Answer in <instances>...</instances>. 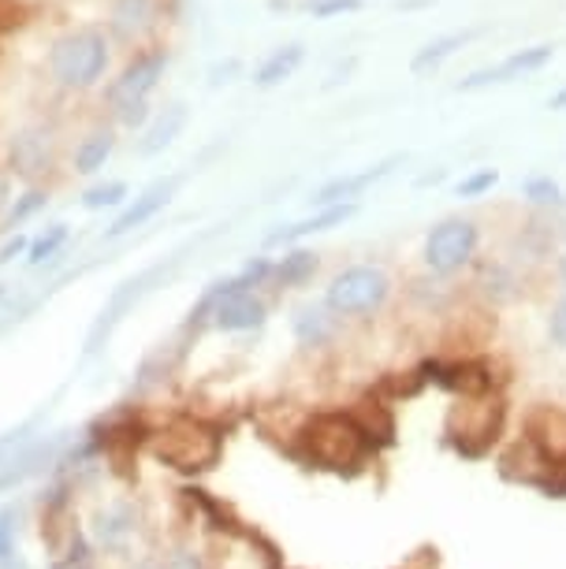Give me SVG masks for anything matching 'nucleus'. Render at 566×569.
I'll use <instances>...</instances> for the list:
<instances>
[{"mask_svg": "<svg viewBox=\"0 0 566 569\" xmlns=\"http://www.w3.org/2000/svg\"><path fill=\"white\" fill-rule=\"evenodd\" d=\"M295 447L309 466L339 472V477H355L366 469V461L377 455L369 447V439L361 436V428L350 421L347 410H325L306 417L302 428L295 436Z\"/></svg>", "mask_w": 566, "mask_h": 569, "instance_id": "obj_1", "label": "nucleus"}, {"mask_svg": "<svg viewBox=\"0 0 566 569\" xmlns=\"http://www.w3.org/2000/svg\"><path fill=\"white\" fill-rule=\"evenodd\" d=\"M146 447L160 466L187 472V477H198V472H209L220 461L224 439L217 428L198 421V417H172V421L160 425L157 432L146 439Z\"/></svg>", "mask_w": 566, "mask_h": 569, "instance_id": "obj_2", "label": "nucleus"}, {"mask_svg": "<svg viewBox=\"0 0 566 569\" xmlns=\"http://www.w3.org/2000/svg\"><path fill=\"white\" fill-rule=\"evenodd\" d=\"M507 428V402L504 395H469V399H455V406L447 410L444 439L455 455L463 458H485L493 455V447L499 443Z\"/></svg>", "mask_w": 566, "mask_h": 569, "instance_id": "obj_3", "label": "nucleus"}, {"mask_svg": "<svg viewBox=\"0 0 566 569\" xmlns=\"http://www.w3.org/2000/svg\"><path fill=\"white\" fill-rule=\"evenodd\" d=\"M195 242H187L183 250H176L172 257H165V261H157V264H149L146 272H138L131 279H123L120 287L112 291V298L105 302V309L98 313V320H93V328H90V336H87V358H93V353H101L105 350V342L112 339V331L120 328V320L131 313V309L142 302V298L149 291H157V287H165L168 279H172V272L179 264H183V253L190 250Z\"/></svg>", "mask_w": 566, "mask_h": 569, "instance_id": "obj_4", "label": "nucleus"}, {"mask_svg": "<svg viewBox=\"0 0 566 569\" xmlns=\"http://www.w3.org/2000/svg\"><path fill=\"white\" fill-rule=\"evenodd\" d=\"M391 298V276L380 264H350L325 287V306L339 320H366L380 313Z\"/></svg>", "mask_w": 566, "mask_h": 569, "instance_id": "obj_5", "label": "nucleus"}, {"mask_svg": "<svg viewBox=\"0 0 566 569\" xmlns=\"http://www.w3.org/2000/svg\"><path fill=\"white\" fill-rule=\"evenodd\" d=\"M105 63H109V46H105V34L98 30H75V34H63L57 46H52L49 68L52 79L68 90H87L105 74Z\"/></svg>", "mask_w": 566, "mask_h": 569, "instance_id": "obj_6", "label": "nucleus"}, {"mask_svg": "<svg viewBox=\"0 0 566 569\" xmlns=\"http://www.w3.org/2000/svg\"><path fill=\"white\" fill-rule=\"evenodd\" d=\"M477 246H480V228L477 220L469 217H447L440 220L436 228H429L421 242V261L429 268L433 276H455L463 272L466 264H474L477 257Z\"/></svg>", "mask_w": 566, "mask_h": 569, "instance_id": "obj_7", "label": "nucleus"}, {"mask_svg": "<svg viewBox=\"0 0 566 569\" xmlns=\"http://www.w3.org/2000/svg\"><path fill=\"white\" fill-rule=\"evenodd\" d=\"M399 164H407V153H391V157H384V160H377V164H369L361 171H350V176H336V179L320 182V187L314 190V198H309V206L328 209V206H347V201H358L369 187H377L380 179H388Z\"/></svg>", "mask_w": 566, "mask_h": 569, "instance_id": "obj_8", "label": "nucleus"}, {"mask_svg": "<svg viewBox=\"0 0 566 569\" xmlns=\"http://www.w3.org/2000/svg\"><path fill=\"white\" fill-rule=\"evenodd\" d=\"M552 57H555V46H529V49H518V52H510L507 60L469 71L466 79L458 82V93H474V90H485V86H496V82L526 79V74L540 71V68H548Z\"/></svg>", "mask_w": 566, "mask_h": 569, "instance_id": "obj_9", "label": "nucleus"}, {"mask_svg": "<svg viewBox=\"0 0 566 569\" xmlns=\"http://www.w3.org/2000/svg\"><path fill=\"white\" fill-rule=\"evenodd\" d=\"M522 436L540 450L548 466H566V410L552 402L529 406L522 417Z\"/></svg>", "mask_w": 566, "mask_h": 569, "instance_id": "obj_10", "label": "nucleus"}, {"mask_svg": "<svg viewBox=\"0 0 566 569\" xmlns=\"http://www.w3.org/2000/svg\"><path fill=\"white\" fill-rule=\"evenodd\" d=\"M183 171H176V176H165V179H157V182H149V187L138 194L131 206H127L120 217H116V223L109 231H105V242H116V239H123V234H131L135 228H142V223H149L157 217L160 209L168 206V201L176 198V190L183 187Z\"/></svg>", "mask_w": 566, "mask_h": 569, "instance_id": "obj_11", "label": "nucleus"}, {"mask_svg": "<svg viewBox=\"0 0 566 569\" xmlns=\"http://www.w3.org/2000/svg\"><path fill=\"white\" fill-rule=\"evenodd\" d=\"M168 68V52H146V57H138L135 63H127L123 74L109 86V104L116 112L127 109V104H138L149 98V90L160 82V74Z\"/></svg>", "mask_w": 566, "mask_h": 569, "instance_id": "obj_12", "label": "nucleus"}, {"mask_svg": "<svg viewBox=\"0 0 566 569\" xmlns=\"http://www.w3.org/2000/svg\"><path fill=\"white\" fill-rule=\"evenodd\" d=\"M496 461H499V477H504V480H510V485H522V488H537V491H540V485L548 480V472H552V466L544 461V455L529 443L526 436L510 439V443L499 450Z\"/></svg>", "mask_w": 566, "mask_h": 569, "instance_id": "obj_13", "label": "nucleus"}, {"mask_svg": "<svg viewBox=\"0 0 566 569\" xmlns=\"http://www.w3.org/2000/svg\"><path fill=\"white\" fill-rule=\"evenodd\" d=\"M291 331H295L298 347L320 350V347H328V342H336L339 317L325 302H302L291 309Z\"/></svg>", "mask_w": 566, "mask_h": 569, "instance_id": "obj_14", "label": "nucleus"}, {"mask_svg": "<svg viewBox=\"0 0 566 569\" xmlns=\"http://www.w3.org/2000/svg\"><path fill=\"white\" fill-rule=\"evenodd\" d=\"M265 320H269V302H265L261 295H254V291H239V295H231L228 302L217 309V317H212V328L228 331V336H242V331L265 328Z\"/></svg>", "mask_w": 566, "mask_h": 569, "instance_id": "obj_15", "label": "nucleus"}, {"mask_svg": "<svg viewBox=\"0 0 566 569\" xmlns=\"http://www.w3.org/2000/svg\"><path fill=\"white\" fill-rule=\"evenodd\" d=\"M358 212V201H347V206H328V209H317L314 217L306 220H295V223H284V228H276L265 246H291L298 239H309V234H320L328 228H339V223H347L350 217Z\"/></svg>", "mask_w": 566, "mask_h": 569, "instance_id": "obj_16", "label": "nucleus"}, {"mask_svg": "<svg viewBox=\"0 0 566 569\" xmlns=\"http://www.w3.org/2000/svg\"><path fill=\"white\" fill-rule=\"evenodd\" d=\"M350 421H355L361 428V436L369 439L373 450L380 447H391L395 443V417H391V406L380 402V399H361L358 406H350Z\"/></svg>", "mask_w": 566, "mask_h": 569, "instance_id": "obj_17", "label": "nucleus"}, {"mask_svg": "<svg viewBox=\"0 0 566 569\" xmlns=\"http://www.w3.org/2000/svg\"><path fill=\"white\" fill-rule=\"evenodd\" d=\"M477 287L488 306H507L522 295V276L504 261H480L477 264Z\"/></svg>", "mask_w": 566, "mask_h": 569, "instance_id": "obj_18", "label": "nucleus"}, {"mask_svg": "<svg viewBox=\"0 0 566 569\" xmlns=\"http://www.w3.org/2000/svg\"><path fill=\"white\" fill-rule=\"evenodd\" d=\"M135 536V513L131 507H101L93 513V543L105 551H123Z\"/></svg>", "mask_w": 566, "mask_h": 569, "instance_id": "obj_19", "label": "nucleus"}, {"mask_svg": "<svg viewBox=\"0 0 566 569\" xmlns=\"http://www.w3.org/2000/svg\"><path fill=\"white\" fill-rule=\"evenodd\" d=\"M302 60H306V46H302V41H287V46L272 49L269 57L258 63V71H254V86H261V90H272V86H280V82L291 79Z\"/></svg>", "mask_w": 566, "mask_h": 569, "instance_id": "obj_20", "label": "nucleus"}, {"mask_svg": "<svg viewBox=\"0 0 566 569\" xmlns=\"http://www.w3.org/2000/svg\"><path fill=\"white\" fill-rule=\"evenodd\" d=\"M480 34V30H455V34H440V38H433V41H425V46L414 52V60H410V71L414 74H433V71H440V63L444 60H451L458 49L469 46Z\"/></svg>", "mask_w": 566, "mask_h": 569, "instance_id": "obj_21", "label": "nucleus"}, {"mask_svg": "<svg viewBox=\"0 0 566 569\" xmlns=\"http://www.w3.org/2000/svg\"><path fill=\"white\" fill-rule=\"evenodd\" d=\"M153 12H157V0H116L112 4V34L120 41H135L142 38L149 23H153Z\"/></svg>", "mask_w": 566, "mask_h": 569, "instance_id": "obj_22", "label": "nucleus"}, {"mask_svg": "<svg viewBox=\"0 0 566 569\" xmlns=\"http://www.w3.org/2000/svg\"><path fill=\"white\" fill-rule=\"evenodd\" d=\"M183 127H187V104H179V101L168 104V109L153 120V127L146 131L142 142H138V153H142V157L165 153V149L179 138V131H183Z\"/></svg>", "mask_w": 566, "mask_h": 569, "instance_id": "obj_23", "label": "nucleus"}, {"mask_svg": "<svg viewBox=\"0 0 566 569\" xmlns=\"http://www.w3.org/2000/svg\"><path fill=\"white\" fill-rule=\"evenodd\" d=\"M317 253L314 250H291L284 253L280 261H272V287H280V291H291V287H306L309 279L317 276Z\"/></svg>", "mask_w": 566, "mask_h": 569, "instance_id": "obj_24", "label": "nucleus"}, {"mask_svg": "<svg viewBox=\"0 0 566 569\" xmlns=\"http://www.w3.org/2000/svg\"><path fill=\"white\" fill-rule=\"evenodd\" d=\"M52 153H49V134L41 131H27L12 142V168H19L23 176H38V171H49Z\"/></svg>", "mask_w": 566, "mask_h": 569, "instance_id": "obj_25", "label": "nucleus"}, {"mask_svg": "<svg viewBox=\"0 0 566 569\" xmlns=\"http://www.w3.org/2000/svg\"><path fill=\"white\" fill-rule=\"evenodd\" d=\"M112 149H116L112 131H93L87 142L75 149V171H79V176H98L105 168V160L112 157Z\"/></svg>", "mask_w": 566, "mask_h": 569, "instance_id": "obj_26", "label": "nucleus"}, {"mask_svg": "<svg viewBox=\"0 0 566 569\" xmlns=\"http://www.w3.org/2000/svg\"><path fill=\"white\" fill-rule=\"evenodd\" d=\"M68 223H52L49 231H41L34 242H30V250H27V264L30 268H38V264H46L52 261V257H60L63 250V242H68Z\"/></svg>", "mask_w": 566, "mask_h": 569, "instance_id": "obj_27", "label": "nucleus"}, {"mask_svg": "<svg viewBox=\"0 0 566 569\" xmlns=\"http://www.w3.org/2000/svg\"><path fill=\"white\" fill-rule=\"evenodd\" d=\"M522 198H526L529 206H537V209H559L566 201L563 187L552 176H529L526 182H522Z\"/></svg>", "mask_w": 566, "mask_h": 569, "instance_id": "obj_28", "label": "nucleus"}, {"mask_svg": "<svg viewBox=\"0 0 566 569\" xmlns=\"http://www.w3.org/2000/svg\"><path fill=\"white\" fill-rule=\"evenodd\" d=\"M41 417H46V413H34V417H27L23 425H16V428H8V432H0V469H4L8 461L16 458V450H23L30 439H34Z\"/></svg>", "mask_w": 566, "mask_h": 569, "instance_id": "obj_29", "label": "nucleus"}, {"mask_svg": "<svg viewBox=\"0 0 566 569\" xmlns=\"http://www.w3.org/2000/svg\"><path fill=\"white\" fill-rule=\"evenodd\" d=\"M499 182V171L496 168H477V171H469V176H463L455 182V198H466V201H474V198H485L488 190H493Z\"/></svg>", "mask_w": 566, "mask_h": 569, "instance_id": "obj_30", "label": "nucleus"}, {"mask_svg": "<svg viewBox=\"0 0 566 569\" xmlns=\"http://www.w3.org/2000/svg\"><path fill=\"white\" fill-rule=\"evenodd\" d=\"M127 198V182L112 179V182H98V187H90L87 194H82V209L98 212V209H112L120 206V201Z\"/></svg>", "mask_w": 566, "mask_h": 569, "instance_id": "obj_31", "label": "nucleus"}, {"mask_svg": "<svg viewBox=\"0 0 566 569\" xmlns=\"http://www.w3.org/2000/svg\"><path fill=\"white\" fill-rule=\"evenodd\" d=\"M49 206V194L46 190H27L23 198H16V206H12V212H8V228H19V223H27L34 212H41Z\"/></svg>", "mask_w": 566, "mask_h": 569, "instance_id": "obj_32", "label": "nucleus"}, {"mask_svg": "<svg viewBox=\"0 0 566 569\" xmlns=\"http://www.w3.org/2000/svg\"><path fill=\"white\" fill-rule=\"evenodd\" d=\"M16 532H19V507L0 510V562H8V558H16Z\"/></svg>", "mask_w": 566, "mask_h": 569, "instance_id": "obj_33", "label": "nucleus"}, {"mask_svg": "<svg viewBox=\"0 0 566 569\" xmlns=\"http://www.w3.org/2000/svg\"><path fill=\"white\" fill-rule=\"evenodd\" d=\"M239 279L247 283V291H258V287H269L272 283V261L269 257H250L247 264H242Z\"/></svg>", "mask_w": 566, "mask_h": 569, "instance_id": "obj_34", "label": "nucleus"}, {"mask_svg": "<svg viewBox=\"0 0 566 569\" xmlns=\"http://www.w3.org/2000/svg\"><path fill=\"white\" fill-rule=\"evenodd\" d=\"M358 8H361V0H309L314 19H336L347 12H358Z\"/></svg>", "mask_w": 566, "mask_h": 569, "instance_id": "obj_35", "label": "nucleus"}, {"mask_svg": "<svg viewBox=\"0 0 566 569\" xmlns=\"http://www.w3.org/2000/svg\"><path fill=\"white\" fill-rule=\"evenodd\" d=\"M548 339H552L559 350H566V295L559 298V302L552 306V317H548Z\"/></svg>", "mask_w": 566, "mask_h": 569, "instance_id": "obj_36", "label": "nucleus"}, {"mask_svg": "<svg viewBox=\"0 0 566 569\" xmlns=\"http://www.w3.org/2000/svg\"><path fill=\"white\" fill-rule=\"evenodd\" d=\"M242 71V63L239 60H224V63H212L209 68V86H228V82H235V74Z\"/></svg>", "mask_w": 566, "mask_h": 569, "instance_id": "obj_37", "label": "nucleus"}, {"mask_svg": "<svg viewBox=\"0 0 566 569\" xmlns=\"http://www.w3.org/2000/svg\"><path fill=\"white\" fill-rule=\"evenodd\" d=\"M165 569H206V562H201L198 551H176L165 558Z\"/></svg>", "mask_w": 566, "mask_h": 569, "instance_id": "obj_38", "label": "nucleus"}, {"mask_svg": "<svg viewBox=\"0 0 566 569\" xmlns=\"http://www.w3.org/2000/svg\"><path fill=\"white\" fill-rule=\"evenodd\" d=\"M116 116H120V123H123V127H142V123L149 120V101L127 104V109H120Z\"/></svg>", "mask_w": 566, "mask_h": 569, "instance_id": "obj_39", "label": "nucleus"}, {"mask_svg": "<svg viewBox=\"0 0 566 569\" xmlns=\"http://www.w3.org/2000/svg\"><path fill=\"white\" fill-rule=\"evenodd\" d=\"M27 250H30V239H27V234H16V239H8L4 246H0V264L16 261V257L27 253Z\"/></svg>", "mask_w": 566, "mask_h": 569, "instance_id": "obj_40", "label": "nucleus"}, {"mask_svg": "<svg viewBox=\"0 0 566 569\" xmlns=\"http://www.w3.org/2000/svg\"><path fill=\"white\" fill-rule=\"evenodd\" d=\"M447 179V168H436V171H425V176L418 179V187H436V182Z\"/></svg>", "mask_w": 566, "mask_h": 569, "instance_id": "obj_41", "label": "nucleus"}, {"mask_svg": "<svg viewBox=\"0 0 566 569\" xmlns=\"http://www.w3.org/2000/svg\"><path fill=\"white\" fill-rule=\"evenodd\" d=\"M548 109H552V112H566V86H563V90H555V93H552V98H548Z\"/></svg>", "mask_w": 566, "mask_h": 569, "instance_id": "obj_42", "label": "nucleus"}, {"mask_svg": "<svg viewBox=\"0 0 566 569\" xmlns=\"http://www.w3.org/2000/svg\"><path fill=\"white\" fill-rule=\"evenodd\" d=\"M49 569H90V566H75V562H68V558H63V562H52Z\"/></svg>", "mask_w": 566, "mask_h": 569, "instance_id": "obj_43", "label": "nucleus"}, {"mask_svg": "<svg viewBox=\"0 0 566 569\" xmlns=\"http://www.w3.org/2000/svg\"><path fill=\"white\" fill-rule=\"evenodd\" d=\"M559 279H563V287H566V253H563V261H559Z\"/></svg>", "mask_w": 566, "mask_h": 569, "instance_id": "obj_44", "label": "nucleus"}, {"mask_svg": "<svg viewBox=\"0 0 566 569\" xmlns=\"http://www.w3.org/2000/svg\"><path fill=\"white\" fill-rule=\"evenodd\" d=\"M138 569H165V562H142Z\"/></svg>", "mask_w": 566, "mask_h": 569, "instance_id": "obj_45", "label": "nucleus"}, {"mask_svg": "<svg viewBox=\"0 0 566 569\" xmlns=\"http://www.w3.org/2000/svg\"><path fill=\"white\" fill-rule=\"evenodd\" d=\"M4 298H8V283H0V306H4Z\"/></svg>", "mask_w": 566, "mask_h": 569, "instance_id": "obj_46", "label": "nucleus"}, {"mask_svg": "<svg viewBox=\"0 0 566 569\" xmlns=\"http://www.w3.org/2000/svg\"><path fill=\"white\" fill-rule=\"evenodd\" d=\"M0 206H4V187H0Z\"/></svg>", "mask_w": 566, "mask_h": 569, "instance_id": "obj_47", "label": "nucleus"}]
</instances>
